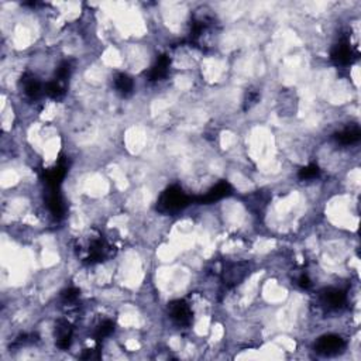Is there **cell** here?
Masks as SVG:
<instances>
[{
	"label": "cell",
	"mask_w": 361,
	"mask_h": 361,
	"mask_svg": "<svg viewBox=\"0 0 361 361\" xmlns=\"http://www.w3.org/2000/svg\"><path fill=\"white\" fill-rule=\"evenodd\" d=\"M230 192H231V186H230L229 182H219V184H217L216 186H213L205 196L200 197L199 202H200V204H212V202H216L219 199L230 195Z\"/></svg>",
	"instance_id": "cell-7"
},
{
	"label": "cell",
	"mask_w": 361,
	"mask_h": 361,
	"mask_svg": "<svg viewBox=\"0 0 361 361\" xmlns=\"http://www.w3.org/2000/svg\"><path fill=\"white\" fill-rule=\"evenodd\" d=\"M55 75H57V81H58V82L65 81V79L71 75V64H69V62H62V64L57 68Z\"/></svg>",
	"instance_id": "cell-18"
},
{
	"label": "cell",
	"mask_w": 361,
	"mask_h": 361,
	"mask_svg": "<svg viewBox=\"0 0 361 361\" xmlns=\"http://www.w3.org/2000/svg\"><path fill=\"white\" fill-rule=\"evenodd\" d=\"M323 303L332 309H340L346 303V294L340 289L329 288L322 292Z\"/></svg>",
	"instance_id": "cell-5"
},
{
	"label": "cell",
	"mask_w": 361,
	"mask_h": 361,
	"mask_svg": "<svg viewBox=\"0 0 361 361\" xmlns=\"http://www.w3.org/2000/svg\"><path fill=\"white\" fill-rule=\"evenodd\" d=\"M23 86L26 95L30 98H38L41 93V84L34 76H27L23 79Z\"/></svg>",
	"instance_id": "cell-13"
},
{
	"label": "cell",
	"mask_w": 361,
	"mask_h": 361,
	"mask_svg": "<svg viewBox=\"0 0 361 361\" xmlns=\"http://www.w3.org/2000/svg\"><path fill=\"white\" fill-rule=\"evenodd\" d=\"M65 165L59 164L55 168H53L51 171H48V174H47V184L50 185V186H53V188H57L61 184V181L64 179V177H65Z\"/></svg>",
	"instance_id": "cell-12"
},
{
	"label": "cell",
	"mask_w": 361,
	"mask_h": 361,
	"mask_svg": "<svg viewBox=\"0 0 361 361\" xmlns=\"http://www.w3.org/2000/svg\"><path fill=\"white\" fill-rule=\"evenodd\" d=\"M170 316L171 319L181 326H186L189 325L190 319H192V312L190 308L184 302V301H174L170 303Z\"/></svg>",
	"instance_id": "cell-4"
},
{
	"label": "cell",
	"mask_w": 361,
	"mask_h": 361,
	"mask_svg": "<svg viewBox=\"0 0 361 361\" xmlns=\"http://www.w3.org/2000/svg\"><path fill=\"white\" fill-rule=\"evenodd\" d=\"M332 59L335 61L336 64H340V65H347L351 62L353 50H351V47L347 41H342L337 46H335V48L332 50Z\"/></svg>",
	"instance_id": "cell-6"
},
{
	"label": "cell",
	"mask_w": 361,
	"mask_h": 361,
	"mask_svg": "<svg viewBox=\"0 0 361 361\" xmlns=\"http://www.w3.org/2000/svg\"><path fill=\"white\" fill-rule=\"evenodd\" d=\"M249 275V265L246 263L229 264L223 271V281L229 287H234L240 284Z\"/></svg>",
	"instance_id": "cell-3"
},
{
	"label": "cell",
	"mask_w": 361,
	"mask_h": 361,
	"mask_svg": "<svg viewBox=\"0 0 361 361\" xmlns=\"http://www.w3.org/2000/svg\"><path fill=\"white\" fill-rule=\"evenodd\" d=\"M168 68H170V58L167 55H161L150 71V79L151 81L163 79L168 73Z\"/></svg>",
	"instance_id": "cell-10"
},
{
	"label": "cell",
	"mask_w": 361,
	"mask_h": 361,
	"mask_svg": "<svg viewBox=\"0 0 361 361\" xmlns=\"http://www.w3.org/2000/svg\"><path fill=\"white\" fill-rule=\"evenodd\" d=\"M113 330H114V323L112 320H105V322H102L96 328L95 337H96V340H103L105 337L112 335Z\"/></svg>",
	"instance_id": "cell-14"
},
{
	"label": "cell",
	"mask_w": 361,
	"mask_h": 361,
	"mask_svg": "<svg viewBox=\"0 0 361 361\" xmlns=\"http://www.w3.org/2000/svg\"><path fill=\"white\" fill-rule=\"evenodd\" d=\"M298 284H299V287L303 289H306L310 287V279H309L308 275H302L301 278H299V281H298Z\"/></svg>",
	"instance_id": "cell-21"
},
{
	"label": "cell",
	"mask_w": 361,
	"mask_h": 361,
	"mask_svg": "<svg viewBox=\"0 0 361 361\" xmlns=\"http://www.w3.org/2000/svg\"><path fill=\"white\" fill-rule=\"evenodd\" d=\"M46 93L51 98H59L64 95V88L61 86V82H58L57 79L53 82H48L46 86Z\"/></svg>",
	"instance_id": "cell-16"
},
{
	"label": "cell",
	"mask_w": 361,
	"mask_h": 361,
	"mask_svg": "<svg viewBox=\"0 0 361 361\" xmlns=\"http://www.w3.org/2000/svg\"><path fill=\"white\" fill-rule=\"evenodd\" d=\"M78 296H79V291L76 288H69L62 292V298L65 299V302H69V303L75 302V301L78 299Z\"/></svg>",
	"instance_id": "cell-19"
},
{
	"label": "cell",
	"mask_w": 361,
	"mask_h": 361,
	"mask_svg": "<svg viewBox=\"0 0 361 361\" xmlns=\"http://www.w3.org/2000/svg\"><path fill=\"white\" fill-rule=\"evenodd\" d=\"M55 332H57V346L62 350L69 348L72 342V329L69 326V323L59 322Z\"/></svg>",
	"instance_id": "cell-8"
},
{
	"label": "cell",
	"mask_w": 361,
	"mask_h": 361,
	"mask_svg": "<svg viewBox=\"0 0 361 361\" xmlns=\"http://www.w3.org/2000/svg\"><path fill=\"white\" fill-rule=\"evenodd\" d=\"M361 137L360 130L357 127H353V129H346L343 132L337 133L336 134V140L342 144H354L357 143Z\"/></svg>",
	"instance_id": "cell-11"
},
{
	"label": "cell",
	"mask_w": 361,
	"mask_h": 361,
	"mask_svg": "<svg viewBox=\"0 0 361 361\" xmlns=\"http://www.w3.org/2000/svg\"><path fill=\"white\" fill-rule=\"evenodd\" d=\"M48 206H50V210L53 212L55 216H61L62 212H64V206H62V200L59 197L58 192H54L53 195L50 196L48 199Z\"/></svg>",
	"instance_id": "cell-15"
},
{
	"label": "cell",
	"mask_w": 361,
	"mask_h": 361,
	"mask_svg": "<svg viewBox=\"0 0 361 361\" xmlns=\"http://www.w3.org/2000/svg\"><path fill=\"white\" fill-rule=\"evenodd\" d=\"M189 197L179 186H171L165 190L158 200L159 209L164 212H178L189 205Z\"/></svg>",
	"instance_id": "cell-1"
},
{
	"label": "cell",
	"mask_w": 361,
	"mask_h": 361,
	"mask_svg": "<svg viewBox=\"0 0 361 361\" xmlns=\"http://www.w3.org/2000/svg\"><path fill=\"white\" fill-rule=\"evenodd\" d=\"M319 168H317V165H308V167H305V168H302L301 171H299V178L302 179V181H308V179H313V178H316L317 175H319Z\"/></svg>",
	"instance_id": "cell-17"
},
{
	"label": "cell",
	"mask_w": 361,
	"mask_h": 361,
	"mask_svg": "<svg viewBox=\"0 0 361 361\" xmlns=\"http://www.w3.org/2000/svg\"><path fill=\"white\" fill-rule=\"evenodd\" d=\"M346 343L340 336L326 335L322 336L315 344V351L317 354L325 355V357H332V355L342 353Z\"/></svg>",
	"instance_id": "cell-2"
},
{
	"label": "cell",
	"mask_w": 361,
	"mask_h": 361,
	"mask_svg": "<svg viewBox=\"0 0 361 361\" xmlns=\"http://www.w3.org/2000/svg\"><path fill=\"white\" fill-rule=\"evenodd\" d=\"M82 358H85V360H93V358H99L98 350H86L85 353L82 354Z\"/></svg>",
	"instance_id": "cell-20"
},
{
	"label": "cell",
	"mask_w": 361,
	"mask_h": 361,
	"mask_svg": "<svg viewBox=\"0 0 361 361\" xmlns=\"http://www.w3.org/2000/svg\"><path fill=\"white\" fill-rule=\"evenodd\" d=\"M114 88L120 95L123 96H129L134 89V84H133V79L126 75V73H117L114 76Z\"/></svg>",
	"instance_id": "cell-9"
}]
</instances>
